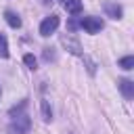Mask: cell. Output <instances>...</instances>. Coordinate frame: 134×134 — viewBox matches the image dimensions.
<instances>
[{"label":"cell","instance_id":"obj_1","mask_svg":"<svg viewBox=\"0 0 134 134\" xmlns=\"http://www.w3.org/2000/svg\"><path fill=\"white\" fill-rule=\"evenodd\" d=\"M29 130H31V119L27 113H21L13 117V121L6 128V134H29Z\"/></svg>","mask_w":134,"mask_h":134},{"label":"cell","instance_id":"obj_2","mask_svg":"<svg viewBox=\"0 0 134 134\" xmlns=\"http://www.w3.org/2000/svg\"><path fill=\"white\" fill-rule=\"evenodd\" d=\"M61 46H63L67 52L75 54V57H82V54H84L82 42H80V40H77L73 34H61Z\"/></svg>","mask_w":134,"mask_h":134},{"label":"cell","instance_id":"obj_3","mask_svg":"<svg viewBox=\"0 0 134 134\" xmlns=\"http://www.w3.org/2000/svg\"><path fill=\"white\" fill-rule=\"evenodd\" d=\"M80 27L94 36V34H98L103 29V19L100 17H82L80 19Z\"/></svg>","mask_w":134,"mask_h":134},{"label":"cell","instance_id":"obj_4","mask_svg":"<svg viewBox=\"0 0 134 134\" xmlns=\"http://www.w3.org/2000/svg\"><path fill=\"white\" fill-rule=\"evenodd\" d=\"M59 23H61V19H59V15H48L42 23H40V36H50V34H54L57 31V27H59Z\"/></svg>","mask_w":134,"mask_h":134},{"label":"cell","instance_id":"obj_5","mask_svg":"<svg viewBox=\"0 0 134 134\" xmlns=\"http://www.w3.org/2000/svg\"><path fill=\"white\" fill-rule=\"evenodd\" d=\"M103 8H105L107 17H111V19H121V15H124V8L117 2H105Z\"/></svg>","mask_w":134,"mask_h":134},{"label":"cell","instance_id":"obj_6","mask_svg":"<svg viewBox=\"0 0 134 134\" xmlns=\"http://www.w3.org/2000/svg\"><path fill=\"white\" fill-rule=\"evenodd\" d=\"M119 90H121V94H124V98L126 100H132L134 98V82H130V80H119Z\"/></svg>","mask_w":134,"mask_h":134},{"label":"cell","instance_id":"obj_7","mask_svg":"<svg viewBox=\"0 0 134 134\" xmlns=\"http://www.w3.org/2000/svg\"><path fill=\"white\" fill-rule=\"evenodd\" d=\"M61 6H63L69 15L82 13V0H61Z\"/></svg>","mask_w":134,"mask_h":134},{"label":"cell","instance_id":"obj_8","mask_svg":"<svg viewBox=\"0 0 134 134\" xmlns=\"http://www.w3.org/2000/svg\"><path fill=\"white\" fill-rule=\"evenodd\" d=\"M4 19H6V23H8L13 29H19V27H21V17H19L15 10L6 8V10H4Z\"/></svg>","mask_w":134,"mask_h":134},{"label":"cell","instance_id":"obj_9","mask_svg":"<svg viewBox=\"0 0 134 134\" xmlns=\"http://www.w3.org/2000/svg\"><path fill=\"white\" fill-rule=\"evenodd\" d=\"M121 69H126V71H130V69H134V57L132 54H126V57H121L119 59V63H117Z\"/></svg>","mask_w":134,"mask_h":134},{"label":"cell","instance_id":"obj_10","mask_svg":"<svg viewBox=\"0 0 134 134\" xmlns=\"http://www.w3.org/2000/svg\"><path fill=\"white\" fill-rule=\"evenodd\" d=\"M25 107H27V98H23L19 105H15V107H10V111H8V115L10 117H17V115H21L23 111H25Z\"/></svg>","mask_w":134,"mask_h":134},{"label":"cell","instance_id":"obj_11","mask_svg":"<svg viewBox=\"0 0 134 134\" xmlns=\"http://www.w3.org/2000/svg\"><path fill=\"white\" fill-rule=\"evenodd\" d=\"M42 119H44V121H50V119H52V109H50V103H48L46 98L42 100Z\"/></svg>","mask_w":134,"mask_h":134},{"label":"cell","instance_id":"obj_12","mask_svg":"<svg viewBox=\"0 0 134 134\" xmlns=\"http://www.w3.org/2000/svg\"><path fill=\"white\" fill-rule=\"evenodd\" d=\"M0 59H8V42L4 34H0Z\"/></svg>","mask_w":134,"mask_h":134},{"label":"cell","instance_id":"obj_13","mask_svg":"<svg viewBox=\"0 0 134 134\" xmlns=\"http://www.w3.org/2000/svg\"><path fill=\"white\" fill-rule=\"evenodd\" d=\"M23 63H25V65H27V69H31V71L38 67V61H36V57H34V54H25V57H23Z\"/></svg>","mask_w":134,"mask_h":134},{"label":"cell","instance_id":"obj_14","mask_svg":"<svg viewBox=\"0 0 134 134\" xmlns=\"http://www.w3.org/2000/svg\"><path fill=\"white\" fill-rule=\"evenodd\" d=\"M84 63H86V69H88V73H90V75H94V73H96V63H94L90 57H84Z\"/></svg>","mask_w":134,"mask_h":134},{"label":"cell","instance_id":"obj_15","mask_svg":"<svg viewBox=\"0 0 134 134\" xmlns=\"http://www.w3.org/2000/svg\"><path fill=\"white\" fill-rule=\"evenodd\" d=\"M54 48H50V46H46L44 48V61H54V52H52Z\"/></svg>","mask_w":134,"mask_h":134},{"label":"cell","instance_id":"obj_16","mask_svg":"<svg viewBox=\"0 0 134 134\" xmlns=\"http://www.w3.org/2000/svg\"><path fill=\"white\" fill-rule=\"evenodd\" d=\"M67 27H69V31H75V29L80 27V21H77V19H69V23H67Z\"/></svg>","mask_w":134,"mask_h":134},{"label":"cell","instance_id":"obj_17","mask_svg":"<svg viewBox=\"0 0 134 134\" xmlns=\"http://www.w3.org/2000/svg\"><path fill=\"white\" fill-rule=\"evenodd\" d=\"M42 2H44V4H50V2H52V0H42Z\"/></svg>","mask_w":134,"mask_h":134},{"label":"cell","instance_id":"obj_18","mask_svg":"<svg viewBox=\"0 0 134 134\" xmlns=\"http://www.w3.org/2000/svg\"><path fill=\"white\" fill-rule=\"evenodd\" d=\"M0 96H2V90H0Z\"/></svg>","mask_w":134,"mask_h":134}]
</instances>
